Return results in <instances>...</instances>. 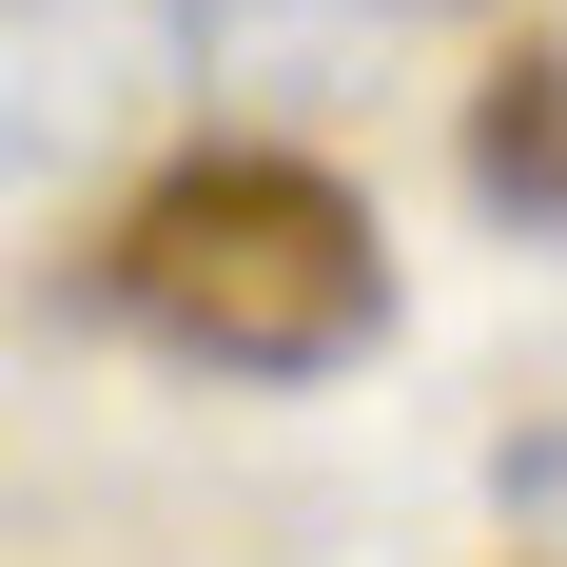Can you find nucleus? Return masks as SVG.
<instances>
[{
	"label": "nucleus",
	"instance_id": "nucleus-1",
	"mask_svg": "<svg viewBox=\"0 0 567 567\" xmlns=\"http://www.w3.org/2000/svg\"><path fill=\"white\" fill-rule=\"evenodd\" d=\"M99 313L157 333L176 372L293 392V372H352V352L392 333V235H372L352 176L275 157V137H216V157H176L157 196L99 235Z\"/></svg>",
	"mask_w": 567,
	"mask_h": 567
},
{
	"label": "nucleus",
	"instance_id": "nucleus-2",
	"mask_svg": "<svg viewBox=\"0 0 567 567\" xmlns=\"http://www.w3.org/2000/svg\"><path fill=\"white\" fill-rule=\"evenodd\" d=\"M470 196H489V216H528V235H567V59H548V40L470 99Z\"/></svg>",
	"mask_w": 567,
	"mask_h": 567
},
{
	"label": "nucleus",
	"instance_id": "nucleus-3",
	"mask_svg": "<svg viewBox=\"0 0 567 567\" xmlns=\"http://www.w3.org/2000/svg\"><path fill=\"white\" fill-rule=\"evenodd\" d=\"M176 20H196V59H216V79H313V59H352L392 0H176Z\"/></svg>",
	"mask_w": 567,
	"mask_h": 567
}]
</instances>
